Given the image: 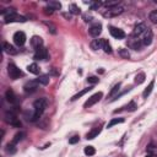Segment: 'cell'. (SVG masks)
I'll use <instances>...</instances> for the list:
<instances>
[{"label":"cell","mask_w":157,"mask_h":157,"mask_svg":"<svg viewBox=\"0 0 157 157\" xmlns=\"http://www.w3.org/2000/svg\"><path fill=\"white\" fill-rule=\"evenodd\" d=\"M48 107V99L47 98H39L33 103V113L31 114V117L28 118L31 121L37 120L38 118H40V115L44 113L45 108Z\"/></svg>","instance_id":"1"},{"label":"cell","mask_w":157,"mask_h":157,"mask_svg":"<svg viewBox=\"0 0 157 157\" xmlns=\"http://www.w3.org/2000/svg\"><path fill=\"white\" fill-rule=\"evenodd\" d=\"M5 121L15 128H21V121L17 119V115H16V112L13 109H10L5 113Z\"/></svg>","instance_id":"2"},{"label":"cell","mask_w":157,"mask_h":157,"mask_svg":"<svg viewBox=\"0 0 157 157\" xmlns=\"http://www.w3.org/2000/svg\"><path fill=\"white\" fill-rule=\"evenodd\" d=\"M124 12V7L121 6H113V7H108L104 12H103V17L105 18H113V17H117L119 15H121Z\"/></svg>","instance_id":"3"},{"label":"cell","mask_w":157,"mask_h":157,"mask_svg":"<svg viewBox=\"0 0 157 157\" xmlns=\"http://www.w3.org/2000/svg\"><path fill=\"white\" fill-rule=\"evenodd\" d=\"M7 74H9L10 78H12V80H17V78H20L23 75L22 71L15 64H12V63L7 65Z\"/></svg>","instance_id":"4"},{"label":"cell","mask_w":157,"mask_h":157,"mask_svg":"<svg viewBox=\"0 0 157 157\" xmlns=\"http://www.w3.org/2000/svg\"><path fill=\"white\" fill-rule=\"evenodd\" d=\"M103 97V93L102 92H97V93H94V94H92L85 103H83V107L85 108H88V107H92L93 104H96L97 102H99L101 101V98Z\"/></svg>","instance_id":"5"},{"label":"cell","mask_w":157,"mask_h":157,"mask_svg":"<svg viewBox=\"0 0 157 157\" xmlns=\"http://www.w3.org/2000/svg\"><path fill=\"white\" fill-rule=\"evenodd\" d=\"M146 29H147V27H146L145 23H139V25H136V26L134 27V29H132L130 37H132V38H139V37H141V36L144 34V32H145Z\"/></svg>","instance_id":"6"},{"label":"cell","mask_w":157,"mask_h":157,"mask_svg":"<svg viewBox=\"0 0 157 157\" xmlns=\"http://www.w3.org/2000/svg\"><path fill=\"white\" fill-rule=\"evenodd\" d=\"M26 21V17L21 16V15H17L16 12H12L7 16H5V23H10V22H25Z\"/></svg>","instance_id":"7"},{"label":"cell","mask_w":157,"mask_h":157,"mask_svg":"<svg viewBox=\"0 0 157 157\" xmlns=\"http://www.w3.org/2000/svg\"><path fill=\"white\" fill-rule=\"evenodd\" d=\"M152 38H153V33H152V29L147 27V29L144 32V34L141 36V42L144 45H150L151 42H152Z\"/></svg>","instance_id":"8"},{"label":"cell","mask_w":157,"mask_h":157,"mask_svg":"<svg viewBox=\"0 0 157 157\" xmlns=\"http://www.w3.org/2000/svg\"><path fill=\"white\" fill-rule=\"evenodd\" d=\"M38 85H39V83L37 82V80H31V81H28V82H26V83H25L23 90H25V92H26V93H33V92H36V91H37Z\"/></svg>","instance_id":"9"},{"label":"cell","mask_w":157,"mask_h":157,"mask_svg":"<svg viewBox=\"0 0 157 157\" xmlns=\"http://www.w3.org/2000/svg\"><path fill=\"white\" fill-rule=\"evenodd\" d=\"M13 42L18 47H22L25 43H26V34L22 32V31H18L13 34Z\"/></svg>","instance_id":"10"},{"label":"cell","mask_w":157,"mask_h":157,"mask_svg":"<svg viewBox=\"0 0 157 157\" xmlns=\"http://www.w3.org/2000/svg\"><path fill=\"white\" fill-rule=\"evenodd\" d=\"M142 42H141V39L140 38H130L129 40H128V47L129 48H131V49H135V50H139V49H141L142 48Z\"/></svg>","instance_id":"11"},{"label":"cell","mask_w":157,"mask_h":157,"mask_svg":"<svg viewBox=\"0 0 157 157\" xmlns=\"http://www.w3.org/2000/svg\"><path fill=\"white\" fill-rule=\"evenodd\" d=\"M33 58L36 60H47L48 59V50L44 47H42V48H39V49L36 50Z\"/></svg>","instance_id":"12"},{"label":"cell","mask_w":157,"mask_h":157,"mask_svg":"<svg viewBox=\"0 0 157 157\" xmlns=\"http://www.w3.org/2000/svg\"><path fill=\"white\" fill-rule=\"evenodd\" d=\"M109 32H110V34H112L114 38H117V39H123V38H125V32H124L123 29H120V28L109 27Z\"/></svg>","instance_id":"13"},{"label":"cell","mask_w":157,"mask_h":157,"mask_svg":"<svg viewBox=\"0 0 157 157\" xmlns=\"http://www.w3.org/2000/svg\"><path fill=\"white\" fill-rule=\"evenodd\" d=\"M101 32H102V26H101L99 23H96V25L91 26L90 29H88V33H90L92 37H98V36L101 34Z\"/></svg>","instance_id":"14"},{"label":"cell","mask_w":157,"mask_h":157,"mask_svg":"<svg viewBox=\"0 0 157 157\" xmlns=\"http://www.w3.org/2000/svg\"><path fill=\"white\" fill-rule=\"evenodd\" d=\"M2 48H4V52L7 53V54H10V55H16L18 53V50L13 45H11L10 43H6V42L2 43Z\"/></svg>","instance_id":"15"},{"label":"cell","mask_w":157,"mask_h":157,"mask_svg":"<svg viewBox=\"0 0 157 157\" xmlns=\"http://www.w3.org/2000/svg\"><path fill=\"white\" fill-rule=\"evenodd\" d=\"M31 45L37 50V49L43 47V39L40 37H38V36H33L32 39H31Z\"/></svg>","instance_id":"16"},{"label":"cell","mask_w":157,"mask_h":157,"mask_svg":"<svg viewBox=\"0 0 157 157\" xmlns=\"http://www.w3.org/2000/svg\"><path fill=\"white\" fill-rule=\"evenodd\" d=\"M5 97H6L7 102H10L11 104H17V98H16V96H15L12 90H7L6 93H5Z\"/></svg>","instance_id":"17"},{"label":"cell","mask_w":157,"mask_h":157,"mask_svg":"<svg viewBox=\"0 0 157 157\" xmlns=\"http://www.w3.org/2000/svg\"><path fill=\"white\" fill-rule=\"evenodd\" d=\"M101 130H102V129H101L99 126H96V128H93V129L86 135V137H87L88 140H92V139H94V137L101 132Z\"/></svg>","instance_id":"18"},{"label":"cell","mask_w":157,"mask_h":157,"mask_svg":"<svg viewBox=\"0 0 157 157\" xmlns=\"http://www.w3.org/2000/svg\"><path fill=\"white\" fill-rule=\"evenodd\" d=\"M27 70H28L31 74H34V75H38V74L40 72V69H39V66H38L36 63L29 64V65L27 66Z\"/></svg>","instance_id":"19"},{"label":"cell","mask_w":157,"mask_h":157,"mask_svg":"<svg viewBox=\"0 0 157 157\" xmlns=\"http://www.w3.org/2000/svg\"><path fill=\"white\" fill-rule=\"evenodd\" d=\"M146 151H147L148 155H152L153 157H157V145L150 144V145L146 147Z\"/></svg>","instance_id":"20"},{"label":"cell","mask_w":157,"mask_h":157,"mask_svg":"<svg viewBox=\"0 0 157 157\" xmlns=\"http://www.w3.org/2000/svg\"><path fill=\"white\" fill-rule=\"evenodd\" d=\"M153 86H155V80H152L150 83H148V86L145 88V91L142 92V97H147V96H150V93L152 92V88H153Z\"/></svg>","instance_id":"21"},{"label":"cell","mask_w":157,"mask_h":157,"mask_svg":"<svg viewBox=\"0 0 157 157\" xmlns=\"http://www.w3.org/2000/svg\"><path fill=\"white\" fill-rule=\"evenodd\" d=\"M91 48L93 50H98V49H102V39H93L91 42Z\"/></svg>","instance_id":"22"},{"label":"cell","mask_w":157,"mask_h":157,"mask_svg":"<svg viewBox=\"0 0 157 157\" xmlns=\"http://www.w3.org/2000/svg\"><path fill=\"white\" fill-rule=\"evenodd\" d=\"M102 49H103L105 53H112V47H110V44L108 43V40L104 39V38H102Z\"/></svg>","instance_id":"23"},{"label":"cell","mask_w":157,"mask_h":157,"mask_svg":"<svg viewBox=\"0 0 157 157\" xmlns=\"http://www.w3.org/2000/svg\"><path fill=\"white\" fill-rule=\"evenodd\" d=\"M92 90V87H88V88H85V90H82V91H80L78 93H76L75 96H72V98H71V101H76L77 98H80V97H82L83 94H86L88 91H91Z\"/></svg>","instance_id":"24"},{"label":"cell","mask_w":157,"mask_h":157,"mask_svg":"<svg viewBox=\"0 0 157 157\" xmlns=\"http://www.w3.org/2000/svg\"><path fill=\"white\" fill-rule=\"evenodd\" d=\"M37 82L38 83H42V85H48L49 83V76L48 75H40L37 78Z\"/></svg>","instance_id":"25"},{"label":"cell","mask_w":157,"mask_h":157,"mask_svg":"<svg viewBox=\"0 0 157 157\" xmlns=\"http://www.w3.org/2000/svg\"><path fill=\"white\" fill-rule=\"evenodd\" d=\"M120 123H124V118H115V119H112V120L108 123L107 128H112V126H114V125H117V124H120Z\"/></svg>","instance_id":"26"},{"label":"cell","mask_w":157,"mask_h":157,"mask_svg":"<svg viewBox=\"0 0 157 157\" xmlns=\"http://www.w3.org/2000/svg\"><path fill=\"white\" fill-rule=\"evenodd\" d=\"M148 20H150L152 23L157 25V10H153V11L150 12V15H148Z\"/></svg>","instance_id":"27"},{"label":"cell","mask_w":157,"mask_h":157,"mask_svg":"<svg viewBox=\"0 0 157 157\" xmlns=\"http://www.w3.org/2000/svg\"><path fill=\"white\" fill-rule=\"evenodd\" d=\"M83 152H85V155H87V156H93V155L96 153V150H94L93 146H86L85 150H83Z\"/></svg>","instance_id":"28"},{"label":"cell","mask_w":157,"mask_h":157,"mask_svg":"<svg viewBox=\"0 0 157 157\" xmlns=\"http://www.w3.org/2000/svg\"><path fill=\"white\" fill-rule=\"evenodd\" d=\"M144 81H145V74H144V72L137 74V75H136V77H135V83L140 85V83H142Z\"/></svg>","instance_id":"29"},{"label":"cell","mask_w":157,"mask_h":157,"mask_svg":"<svg viewBox=\"0 0 157 157\" xmlns=\"http://www.w3.org/2000/svg\"><path fill=\"white\" fill-rule=\"evenodd\" d=\"M48 6L52 7L53 10H59V9L61 7V4L58 2V1H49V2H48Z\"/></svg>","instance_id":"30"},{"label":"cell","mask_w":157,"mask_h":157,"mask_svg":"<svg viewBox=\"0 0 157 157\" xmlns=\"http://www.w3.org/2000/svg\"><path fill=\"white\" fill-rule=\"evenodd\" d=\"M70 12L74 13V15H78L80 13V7L76 4H71L70 5Z\"/></svg>","instance_id":"31"},{"label":"cell","mask_w":157,"mask_h":157,"mask_svg":"<svg viewBox=\"0 0 157 157\" xmlns=\"http://www.w3.org/2000/svg\"><path fill=\"white\" fill-rule=\"evenodd\" d=\"M25 135H26L25 132H18V134H16L15 137H13V140H12V144H17L18 141H21V140L23 139Z\"/></svg>","instance_id":"32"},{"label":"cell","mask_w":157,"mask_h":157,"mask_svg":"<svg viewBox=\"0 0 157 157\" xmlns=\"http://www.w3.org/2000/svg\"><path fill=\"white\" fill-rule=\"evenodd\" d=\"M119 55H120L121 58H124V59H129V56H130L128 49H123V48L119 50Z\"/></svg>","instance_id":"33"},{"label":"cell","mask_w":157,"mask_h":157,"mask_svg":"<svg viewBox=\"0 0 157 157\" xmlns=\"http://www.w3.org/2000/svg\"><path fill=\"white\" fill-rule=\"evenodd\" d=\"M125 108H126L129 112H134V110L137 108V105H136V103H135L134 101H131V102H130V103H129V104H128Z\"/></svg>","instance_id":"34"},{"label":"cell","mask_w":157,"mask_h":157,"mask_svg":"<svg viewBox=\"0 0 157 157\" xmlns=\"http://www.w3.org/2000/svg\"><path fill=\"white\" fill-rule=\"evenodd\" d=\"M6 151L9 152V153H15L16 152V147H15V144H9V145H6Z\"/></svg>","instance_id":"35"},{"label":"cell","mask_w":157,"mask_h":157,"mask_svg":"<svg viewBox=\"0 0 157 157\" xmlns=\"http://www.w3.org/2000/svg\"><path fill=\"white\" fill-rule=\"evenodd\" d=\"M119 87H120V83H117L114 87H113V90L110 91V93H109V97H112V96H114L118 91H119Z\"/></svg>","instance_id":"36"},{"label":"cell","mask_w":157,"mask_h":157,"mask_svg":"<svg viewBox=\"0 0 157 157\" xmlns=\"http://www.w3.org/2000/svg\"><path fill=\"white\" fill-rule=\"evenodd\" d=\"M98 81H99V78H98V77H96V76H91V77H88V78H87V82H88V83H93V85H94V83H97Z\"/></svg>","instance_id":"37"},{"label":"cell","mask_w":157,"mask_h":157,"mask_svg":"<svg viewBox=\"0 0 157 157\" xmlns=\"http://www.w3.org/2000/svg\"><path fill=\"white\" fill-rule=\"evenodd\" d=\"M101 5H103V2H99V1H97V2H91V10H96V9H98Z\"/></svg>","instance_id":"38"},{"label":"cell","mask_w":157,"mask_h":157,"mask_svg":"<svg viewBox=\"0 0 157 157\" xmlns=\"http://www.w3.org/2000/svg\"><path fill=\"white\" fill-rule=\"evenodd\" d=\"M78 139H80L78 136H72V137H71V139L69 140V142L74 145V144H76V142H78Z\"/></svg>","instance_id":"39"},{"label":"cell","mask_w":157,"mask_h":157,"mask_svg":"<svg viewBox=\"0 0 157 157\" xmlns=\"http://www.w3.org/2000/svg\"><path fill=\"white\" fill-rule=\"evenodd\" d=\"M44 10H45V11H44V13H45V15H52V13H53V11H54V10H53L52 7H49V6H47Z\"/></svg>","instance_id":"40"},{"label":"cell","mask_w":157,"mask_h":157,"mask_svg":"<svg viewBox=\"0 0 157 157\" xmlns=\"http://www.w3.org/2000/svg\"><path fill=\"white\" fill-rule=\"evenodd\" d=\"M145 157H153V156H152V155H148V153H147V155H146Z\"/></svg>","instance_id":"41"}]
</instances>
